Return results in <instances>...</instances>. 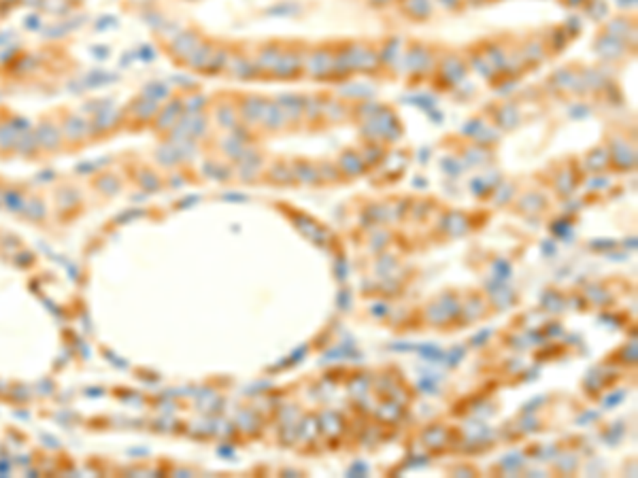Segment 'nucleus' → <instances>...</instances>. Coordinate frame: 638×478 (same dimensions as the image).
Listing matches in <instances>:
<instances>
[{
	"label": "nucleus",
	"mask_w": 638,
	"mask_h": 478,
	"mask_svg": "<svg viewBox=\"0 0 638 478\" xmlns=\"http://www.w3.org/2000/svg\"><path fill=\"white\" fill-rule=\"evenodd\" d=\"M609 157H611V168H617V172H623V170H630L636 166L634 147H630V143L623 139L613 141V145L609 147Z\"/></svg>",
	"instance_id": "obj_4"
},
{
	"label": "nucleus",
	"mask_w": 638,
	"mask_h": 478,
	"mask_svg": "<svg viewBox=\"0 0 638 478\" xmlns=\"http://www.w3.org/2000/svg\"><path fill=\"white\" fill-rule=\"evenodd\" d=\"M198 45H200V34L198 32H181V34L175 36L168 54L177 56V62H188Z\"/></svg>",
	"instance_id": "obj_9"
},
{
	"label": "nucleus",
	"mask_w": 638,
	"mask_h": 478,
	"mask_svg": "<svg viewBox=\"0 0 638 478\" xmlns=\"http://www.w3.org/2000/svg\"><path fill=\"white\" fill-rule=\"evenodd\" d=\"M360 155H362V160H364L366 168H370L372 157H374V166H379V164H381V160L386 157V149H383V147H381V143H377V141H368V143H366V147H364V151H362Z\"/></svg>",
	"instance_id": "obj_19"
},
{
	"label": "nucleus",
	"mask_w": 638,
	"mask_h": 478,
	"mask_svg": "<svg viewBox=\"0 0 638 478\" xmlns=\"http://www.w3.org/2000/svg\"><path fill=\"white\" fill-rule=\"evenodd\" d=\"M317 170H319V179H321V183H336V181H343V175H340L338 166H332L330 162H321V164L317 166Z\"/></svg>",
	"instance_id": "obj_20"
},
{
	"label": "nucleus",
	"mask_w": 638,
	"mask_h": 478,
	"mask_svg": "<svg viewBox=\"0 0 638 478\" xmlns=\"http://www.w3.org/2000/svg\"><path fill=\"white\" fill-rule=\"evenodd\" d=\"M593 47H595V52H598L607 60H617V58H621L625 54V43L621 38H617V36L607 34V32H602L598 36V40L593 43Z\"/></svg>",
	"instance_id": "obj_12"
},
{
	"label": "nucleus",
	"mask_w": 638,
	"mask_h": 478,
	"mask_svg": "<svg viewBox=\"0 0 638 478\" xmlns=\"http://www.w3.org/2000/svg\"><path fill=\"white\" fill-rule=\"evenodd\" d=\"M281 54H283V43H279V40L266 43V45L260 47L258 56H255V62H258L262 75H268V77H271V72H273V68L277 66Z\"/></svg>",
	"instance_id": "obj_10"
},
{
	"label": "nucleus",
	"mask_w": 638,
	"mask_h": 478,
	"mask_svg": "<svg viewBox=\"0 0 638 478\" xmlns=\"http://www.w3.org/2000/svg\"><path fill=\"white\" fill-rule=\"evenodd\" d=\"M332 66H334V49L330 45H319L311 52H307L305 58V72L315 79L324 81L332 77Z\"/></svg>",
	"instance_id": "obj_2"
},
{
	"label": "nucleus",
	"mask_w": 638,
	"mask_h": 478,
	"mask_svg": "<svg viewBox=\"0 0 638 478\" xmlns=\"http://www.w3.org/2000/svg\"><path fill=\"white\" fill-rule=\"evenodd\" d=\"M289 164H291V172H294V181H296V183H307V185H317V183H321V179H319V170H317V166H315L313 162L298 157V160H291Z\"/></svg>",
	"instance_id": "obj_11"
},
{
	"label": "nucleus",
	"mask_w": 638,
	"mask_h": 478,
	"mask_svg": "<svg viewBox=\"0 0 638 478\" xmlns=\"http://www.w3.org/2000/svg\"><path fill=\"white\" fill-rule=\"evenodd\" d=\"M336 166H338L340 175H343L345 181L356 179V177H362L364 172H366V164H364L360 151H356V149H343V151H340L338 164H336Z\"/></svg>",
	"instance_id": "obj_5"
},
{
	"label": "nucleus",
	"mask_w": 638,
	"mask_h": 478,
	"mask_svg": "<svg viewBox=\"0 0 638 478\" xmlns=\"http://www.w3.org/2000/svg\"><path fill=\"white\" fill-rule=\"evenodd\" d=\"M409 7H411V15L415 20H428V15H430V3H428V0H409L407 9Z\"/></svg>",
	"instance_id": "obj_22"
},
{
	"label": "nucleus",
	"mask_w": 638,
	"mask_h": 478,
	"mask_svg": "<svg viewBox=\"0 0 638 478\" xmlns=\"http://www.w3.org/2000/svg\"><path fill=\"white\" fill-rule=\"evenodd\" d=\"M545 52H547V47H545V43H542L540 38H530V40L526 43V47H524L522 56H524L526 62H530L532 66H536V64H540V62L545 60V56H547Z\"/></svg>",
	"instance_id": "obj_17"
},
{
	"label": "nucleus",
	"mask_w": 638,
	"mask_h": 478,
	"mask_svg": "<svg viewBox=\"0 0 638 478\" xmlns=\"http://www.w3.org/2000/svg\"><path fill=\"white\" fill-rule=\"evenodd\" d=\"M260 123L264 125V130H268V132H281L283 128H287L283 109L279 107L277 100H268V102H266Z\"/></svg>",
	"instance_id": "obj_13"
},
{
	"label": "nucleus",
	"mask_w": 638,
	"mask_h": 478,
	"mask_svg": "<svg viewBox=\"0 0 638 478\" xmlns=\"http://www.w3.org/2000/svg\"><path fill=\"white\" fill-rule=\"evenodd\" d=\"M271 183L275 185H289V183H296L294 181V172H291V164L285 162V160H275L268 168V177H266Z\"/></svg>",
	"instance_id": "obj_14"
},
{
	"label": "nucleus",
	"mask_w": 638,
	"mask_h": 478,
	"mask_svg": "<svg viewBox=\"0 0 638 478\" xmlns=\"http://www.w3.org/2000/svg\"><path fill=\"white\" fill-rule=\"evenodd\" d=\"M266 102H268V100L262 98V96H253V94L245 96V98L236 105V107H238V117L243 119V123H247V125L260 123Z\"/></svg>",
	"instance_id": "obj_6"
},
{
	"label": "nucleus",
	"mask_w": 638,
	"mask_h": 478,
	"mask_svg": "<svg viewBox=\"0 0 638 478\" xmlns=\"http://www.w3.org/2000/svg\"><path fill=\"white\" fill-rule=\"evenodd\" d=\"M439 75L441 79L447 83V88H453L455 83H459L466 75V64L459 60V56L455 54H447L441 64H439Z\"/></svg>",
	"instance_id": "obj_7"
},
{
	"label": "nucleus",
	"mask_w": 638,
	"mask_h": 478,
	"mask_svg": "<svg viewBox=\"0 0 638 478\" xmlns=\"http://www.w3.org/2000/svg\"><path fill=\"white\" fill-rule=\"evenodd\" d=\"M305 58H307V47L303 43H294L289 47H283V54L277 66L273 68L271 77L281 81H296L305 72Z\"/></svg>",
	"instance_id": "obj_1"
},
{
	"label": "nucleus",
	"mask_w": 638,
	"mask_h": 478,
	"mask_svg": "<svg viewBox=\"0 0 638 478\" xmlns=\"http://www.w3.org/2000/svg\"><path fill=\"white\" fill-rule=\"evenodd\" d=\"M611 166V157H609V149L602 145L598 149H591L585 157V168L589 172H602Z\"/></svg>",
	"instance_id": "obj_15"
},
{
	"label": "nucleus",
	"mask_w": 638,
	"mask_h": 478,
	"mask_svg": "<svg viewBox=\"0 0 638 478\" xmlns=\"http://www.w3.org/2000/svg\"><path fill=\"white\" fill-rule=\"evenodd\" d=\"M605 32H607V34H611V36H617V38H621V40H623V36H625V34H630V20L621 15V17H617V20L609 22Z\"/></svg>",
	"instance_id": "obj_21"
},
{
	"label": "nucleus",
	"mask_w": 638,
	"mask_h": 478,
	"mask_svg": "<svg viewBox=\"0 0 638 478\" xmlns=\"http://www.w3.org/2000/svg\"><path fill=\"white\" fill-rule=\"evenodd\" d=\"M328 100H330V98L324 96V94L307 96V102H305V119H303V123H307L311 130H315L317 123H324Z\"/></svg>",
	"instance_id": "obj_8"
},
{
	"label": "nucleus",
	"mask_w": 638,
	"mask_h": 478,
	"mask_svg": "<svg viewBox=\"0 0 638 478\" xmlns=\"http://www.w3.org/2000/svg\"><path fill=\"white\" fill-rule=\"evenodd\" d=\"M279 107L283 109V115H285V121H287V128L291 130H298L303 125V119H305V102H307V96H298V94H287V96H281L279 100Z\"/></svg>",
	"instance_id": "obj_3"
},
{
	"label": "nucleus",
	"mask_w": 638,
	"mask_h": 478,
	"mask_svg": "<svg viewBox=\"0 0 638 478\" xmlns=\"http://www.w3.org/2000/svg\"><path fill=\"white\" fill-rule=\"evenodd\" d=\"M179 115H181V102H179V100H173V105H168V107L158 115V125H160V130H168L170 125H177Z\"/></svg>",
	"instance_id": "obj_18"
},
{
	"label": "nucleus",
	"mask_w": 638,
	"mask_h": 478,
	"mask_svg": "<svg viewBox=\"0 0 638 478\" xmlns=\"http://www.w3.org/2000/svg\"><path fill=\"white\" fill-rule=\"evenodd\" d=\"M496 123H500L504 130H510V128H515L517 123H519V111H517V107L515 105H510V102H506V105H502V107H498L496 109Z\"/></svg>",
	"instance_id": "obj_16"
}]
</instances>
